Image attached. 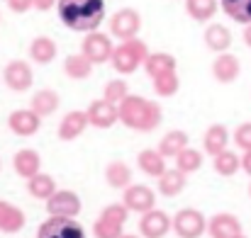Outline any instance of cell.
I'll return each mask as SVG.
<instances>
[{"mask_svg":"<svg viewBox=\"0 0 251 238\" xmlns=\"http://www.w3.org/2000/svg\"><path fill=\"white\" fill-rule=\"evenodd\" d=\"M59 20L74 32H98L105 17V0H59Z\"/></svg>","mask_w":251,"mask_h":238,"instance_id":"6da1fadb","label":"cell"},{"mask_svg":"<svg viewBox=\"0 0 251 238\" xmlns=\"http://www.w3.org/2000/svg\"><path fill=\"white\" fill-rule=\"evenodd\" d=\"M120 122L134 131H154L164 122L161 105L154 100H147L142 95H129L120 105Z\"/></svg>","mask_w":251,"mask_h":238,"instance_id":"7a4b0ae2","label":"cell"},{"mask_svg":"<svg viewBox=\"0 0 251 238\" xmlns=\"http://www.w3.org/2000/svg\"><path fill=\"white\" fill-rule=\"evenodd\" d=\"M149 46L142 42V39H129V42H120L115 46V54H112V68L120 73V76H129L134 73L139 66L147 64L149 59Z\"/></svg>","mask_w":251,"mask_h":238,"instance_id":"3957f363","label":"cell"},{"mask_svg":"<svg viewBox=\"0 0 251 238\" xmlns=\"http://www.w3.org/2000/svg\"><path fill=\"white\" fill-rule=\"evenodd\" d=\"M129 219V209L122 204V202H115V204H107L100 216L95 219L93 224V236L95 238H122V229Z\"/></svg>","mask_w":251,"mask_h":238,"instance_id":"277c9868","label":"cell"},{"mask_svg":"<svg viewBox=\"0 0 251 238\" xmlns=\"http://www.w3.org/2000/svg\"><path fill=\"white\" fill-rule=\"evenodd\" d=\"M37 238H88V234H85V229L76 219L49 216L47 221L39 224Z\"/></svg>","mask_w":251,"mask_h":238,"instance_id":"5b68a950","label":"cell"},{"mask_svg":"<svg viewBox=\"0 0 251 238\" xmlns=\"http://www.w3.org/2000/svg\"><path fill=\"white\" fill-rule=\"evenodd\" d=\"M139 29H142V15H139L134 7H122V10H117V12L110 17V32H112V37H117L120 42L137 39Z\"/></svg>","mask_w":251,"mask_h":238,"instance_id":"8992f818","label":"cell"},{"mask_svg":"<svg viewBox=\"0 0 251 238\" xmlns=\"http://www.w3.org/2000/svg\"><path fill=\"white\" fill-rule=\"evenodd\" d=\"M81 54L93 66L107 64V61H112V54H115L112 39L107 34H102V32H90V34H85L83 44H81Z\"/></svg>","mask_w":251,"mask_h":238,"instance_id":"52a82bcc","label":"cell"},{"mask_svg":"<svg viewBox=\"0 0 251 238\" xmlns=\"http://www.w3.org/2000/svg\"><path fill=\"white\" fill-rule=\"evenodd\" d=\"M173 231L178 238H200L207 234V219L198 209H180L173 216Z\"/></svg>","mask_w":251,"mask_h":238,"instance_id":"ba28073f","label":"cell"},{"mask_svg":"<svg viewBox=\"0 0 251 238\" xmlns=\"http://www.w3.org/2000/svg\"><path fill=\"white\" fill-rule=\"evenodd\" d=\"M83 209L81 197L74 190H59L49 202H47V212L49 216H66V219H76Z\"/></svg>","mask_w":251,"mask_h":238,"instance_id":"9c48e42d","label":"cell"},{"mask_svg":"<svg viewBox=\"0 0 251 238\" xmlns=\"http://www.w3.org/2000/svg\"><path fill=\"white\" fill-rule=\"evenodd\" d=\"M122 204L129 212H139L147 214L151 209H156V192L149 185H132L122 192Z\"/></svg>","mask_w":251,"mask_h":238,"instance_id":"30bf717a","label":"cell"},{"mask_svg":"<svg viewBox=\"0 0 251 238\" xmlns=\"http://www.w3.org/2000/svg\"><path fill=\"white\" fill-rule=\"evenodd\" d=\"M2 78H5V85H7L10 90H15V92H25V90L32 87L34 73H32V66H29L27 61L15 59V61H10V64L5 66Z\"/></svg>","mask_w":251,"mask_h":238,"instance_id":"8fae6325","label":"cell"},{"mask_svg":"<svg viewBox=\"0 0 251 238\" xmlns=\"http://www.w3.org/2000/svg\"><path fill=\"white\" fill-rule=\"evenodd\" d=\"M85 112H88L90 127H95V129H110L112 124L120 122V107L112 105V102H107V100H102V97L100 100H93Z\"/></svg>","mask_w":251,"mask_h":238,"instance_id":"7c38bea8","label":"cell"},{"mask_svg":"<svg viewBox=\"0 0 251 238\" xmlns=\"http://www.w3.org/2000/svg\"><path fill=\"white\" fill-rule=\"evenodd\" d=\"M139 231H142V238H164L168 231H173V219L161 209H151L142 214Z\"/></svg>","mask_w":251,"mask_h":238,"instance_id":"4fadbf2b","label":"cell"},{"mask_svg":"<svg viewBox=\"0 0 251 238\" xmlns=\"http://www.w3.org/2000/svg\"><path fill=\"white\" fill-rule=\"evenodd\" d=\"M7 127L15 136H34L42 127V117L34 109H15L7 117Z\"/></svg>","mask_w":251,"mask_h":238,"instance_id":"5bb4252c","label":"cell"},{"mask_svg":"<svg viewBox=\"0 0 251 238\" xmlns=\"http://www.w3.org/2000/svg\"><path fill=\"white\" fill-rule=\"evenodd\" d=\"M207 234L210 238H239L242 234V221L229 214V212H220L207 221Z\"/></svg>","mask_w":251,"mask_h":238,"instance_id":"9a60e30c","label":"cell"},{"mask_svg":"<svg viewBox=\"0 0 251 238\" xmlns=\"http://www.w3.org/2000/svg\"><path fill=\"white\" fill-rule=\"evenodd\" d=\"M12 168H15V173L22 180L29 182L32 177H37L42 173V158H39V153L34 149H20L15 153V158H12Z\"/></svg>","mask_w":251,"mask_h":238,"instance_id":"2e32d148","label":"cell"},{"mask_svg":"<svg viewBox=\"0 0 251 238\" xmlns=\"http://www.w3.org/2000/svg\"><path fill=\"white\" fill-rule=\"evenodd\" d=\"M239 73H242V64H239V59L234 56V54H217V59L212 61V76L217 83H222V85H227V83H234V80L239 78Z\"/></svg>","mask_w":251,"mask_h":238,"instance_id":"e0dca14e","label":"cell"},{"mask_svg":"<svg viewBox=\"0 0 251 238\" xmlns=\"http://www.w3.org/2000/svg\"><path fill=\"white\" fill-rule=\"evenodd\" d=\"M85 127H90L88 112L71 109L69 114H64V119H61V124H59V139H61V141H76L85 131Z\"/></svg>","mask_w":251,"mask_h":238,"instance_id":"ac0fdd59","label":"cell"},{"mask_svg":"<svg viewBox=\"0 0 251 238\" xmlns=\"http://www.w3.org/2000/svg\"><path fill=\"white\" fill-rule=\"evenodd\" d=\"M25 224H27L25 212L17 204L0 199V231L2 234H17V231L25 229Z\"/></svg>","mask_w":251,"mask_h":238,"instance_id":"d6986e66","label":"cell"},{"mask_svg":"<svg viewBox=\"0 0 251 238\" xmlns=\"http://www.w3.org/2000/svg\"><path fill=\"white\" fill-rule=\"evenodd\" d=\"M227 144H229V129L225 124H212L207 127L205 131V139H202V146H205V153H210L212 158L225 153L227 151Z\"/></svg>","mask_w":251,"mask_h":238,"instance_id":"ffe728a7","label":"cell"},{"mask_svg":"<svg viewBox=\"0 0 251 238\" xmlns=\"http://www.w3.org/2000/svg\"><path fill=\"white\" fill-rule=\"evenodd\" d=\"M132 168L127 165V163H122V160H112V163H107V168H105V180H107V185L110 187H115V190H127V187H132Z\"/></svg>","mask_w":251,"mask_h":238,"instance_id":"44dd1931","label":"cell"},{"mask_svg":"<svg viewBox=\"0 0 251 238\" xmlns=\"http://www.w3.org/2000/svg\"><path fill=\"white\" fill-rule=\"evenodd\" d=\"M137 165H139V170L144 173V175H149V177H161L164 173H166V158L159 153V151H154V149H144L139 156H137Z\"/></svg>","mask_w":251,"mask_h":238,"instance_id":"7402d4cb","label":"cell"},{"mask_svg":"<svg viewBox=\"0 0 251 238\" xmlns=\"http://www.w3.org/2000/svg\"><path fill=\"white\" fill-rule=\"evenodd\" d=\"M205 44L210 51L215 54H227V49L232 46V32L225 27V24H210L205 29Z\"/></svg>","mask_w":251,"mask_h":238,"instance_id":"603a6c76","label":"cell"},{"mask_svg":"<svg viewBox=\"0 0 251 238\" xmlns=\"http://www.w3.org/2000/svg\"><path fill=\"white\" fill-rule=\"evenodd\" d=\"M29 59L34 64H42V66L51 64L56 59V42L51 37H44V34L42 37H34L32 44H29Z\"/></svg>","mask_w":251,"mask_h":238,"instance_id":"cb8c5ba5","label":"cell"},{"mask_svg":"<svg viewBox=\"0 0 251 238\" xmlns=\"http://www.w3.org/2000/svg\"><path fill=\"white\" fill-rule=\"evenodd\" d=\"M188 146H190V139H188V134L176 129V131H168L166 136L159 141V149H156V151H159L164 158H178V156H180V153H183Z\"/></svg>","mask_w":251,"mask_h":238,"instance_id":"d4e9b609","label":"cell"},{"mask_svg":"<svg viewBox=\"0 0 251 238\" xmlns=\"http://www.w3.org/2000/svg\"><path fill=\"white\" fill-rule=\"evenodd\" d=\"M29 109H34L39 117H51V114L59 109V95H56V90H51V87L37 90V92L32 95Z\"/></svg>","mask_w":251,"mask_h":238,"instance_id":"484cf974","label":"cell"},{"mask_svg":"<svg viewBox=\"0 0 251 238\" xmlns=\"http://www.w3.org/2000/svg\"><path fill=\"white\" fill-rule=\"evenodd\" d=\"M27 192L34 197V199H42V202H49L59 190H56V180L47 173H39L37 177H32L27 182Z\"/></svg>","mask_w":251,"mask_h":238,"instance_id":"4316f807","label":"cell"},{"mask_svg":"<svg viewBox=\"0 0 251 238\" xmlns=\"http://www.w3.org/2000/svg\"><path fill=\"white\" fill-rule=\"evenodd\" d=\"M144 71L151 76V80L164 76V73H173L176 71V56H171L166 51H154V54H149V59L144 64Z\"/></svg>","mask_w":251,"mask_h":238,"instance_id":"83f0119b","label":"cell"},{"mask_svg":"<svg viewBox=\"0 0 251 238\" xmlns=\"http://www.w3.org/2000/svg\"><path fill=\"white\" fill-rule=\"evenodd\" d=\"M220 7L229 20H234L244 27L251 24V0H220Z\"/></svg>","mask_w":251,"mask_h":238,"instance_id":"f1b7e54d","label":"cell"},{"mask_svg":"<svg viewBox=\"0 0 251 238\" xmlns=\"http://www.w3.org/2000/svg\"><path fill=\"white\" fill-rule=\"evenodd\" d=\"M64 73L71 80H85L93 73V64L85 59L83 54H71L64 59Z\"/></svg>","mask_w":251,"mask_h":238,"instance_id":"f546056e","label":"cell"},{"mask_svg":"<svg viewBox=\"0 0 251 238\" xmlns=\"http://www.w3.org/2000/svg\"><path fill=\"white\" fill-rule=\"evenodd\" d=\"M183 190H185V175H183L178 168L166 170V173L159 177V192H161L164 197H176V195H180Z\"/></svg>","mask_w":251,"mask_h":238,"instance_id":"4dcf8cb0","label":"cell"},{"mask_svg":"<svg viewBox=\"0 0 251 238\" xmlns=\"http://www.w3.org/2000/svg\"><path fill=\"white\" fill-rule=\"evenodd\" d=\"M220 2L217 0H185V10L195 22H207L217 15Z\"/></svg>","mask_w":251,"mask_h":238,"instance_id":"1f68e13d","label":"cell"},{"mask_svg":"<svg viewBox=\"0 0 251 238\" xmlns=\"http://www.w3.org/2000/svg\"><path fill=\"white\" fill-rule=\"evenodd\" d=\"M212 168H215V173L217 175H222V177H232L234 173H239V168H242V158L234 153V151H225V153H220V156H215L212 158Z\"/></svg>","mask_w":251,"mask_h":238,"instance_id":"d6a6232c","label":"cell"},{"mask_svg":"<svg viewBox=\"0 0 251 238\" xmlns=\"http://www.w3.org/2000/svg\"><path fill=\"white\" fill-rule=\"evenodd\" d=\"M202 153L198 151V149H185L178 158H176V168L183 173V175H190V173H198L200 168H202Z\"/></svg>","mask_w":251,"mask_h":238,"instance_id":"836d02e7","label":"cell"},{"mask_svg":"<svg viewBox=\"0 0 251 238\" xmlns=\"http://www.w3.org/2000/svg\"><path fill=\"white\" fill-rule=\"evenodd\" d=\"M127 97H129V85H127V80H122V78L110 80V83L105 85V90H102V100H107V102H112V105H117V107H120Z\"/></svg>","mask_w":251,"mask_h":238,"instance_id":"e575fe53","label":"cell"},{"mask_svg":"<svg viewBox=\"0 0 251 238\" xmlns=\"http://www.w3.org/2000/svg\"><path fill=\"white\" fill-rule=\"evenodd\" d=\"M180 87V80H178V73H164L159 78H154V92L161 95V97H173Z\"/></svg>","mask_w":251,"mask_h":238,"instance_id":"d590c367","label":"cell"},{"mask_svg":"<svg viewBox=\"0 0 251 238\" xmlns=\"http://www.w3.org/2000/svg\"><path fill=\"white\" fill-rule=\"evenodd\" d=\"M234 144L242 151H251V122H244L234 129Z\"/></svg>","mask_w":251,"mask_h":238,"instance_id":"8d00e7d4","label":"cell"},{"mask_svg":"<svg viewBox=\"0 0 251 238\" xmlns=\"http://www.w3.org/2000/svg\"><path fill=\"white\" fill-rule=\"evenodd\" d=\"M7 5L12 12H27L34 7V0H7Z\"/></svg>","mask_w":251,"mask_h":238,"instance_id":"74e56055","label":"cell"},{"mask_svg":"<svg viewBox=\"0 0 251 238\" xmlns=\"http://www.w3.org/2000/svg\"><path fill=\"white\" fill-rule=\"evenodd\" d=\"M56 5H59V0H34V7L42 10V12H47V10H51Z\"/></svg>","mask_w":251,"mask_h":238,"instance_id":"f35d334b","label":"cell"},{"mask_svg":"<svg viewBox=\"0 0 251 238\" xmlns=\"http://www.w3.org/2000/svg\"><path fill=\"white\" fill-rule=\"evenodd\" d=\"M242 170L251 177V151H244V156H242Z\"/></svg>","mask_w":251,"mask_h":238,"instance_id":"ab89813d","label":"cell"},{"mask_svg":"<svg viewBox=\"0 0 251 238\" xmlns=\"http://www.w3.org/2000/svg\"><path fill=\"white\" fill-rule=\"evenodd\" d=\"M244 44L251 49V24H247V27H244Z\"/></svg>","mask_w":251,"mask_h":238,"instance_id":"60d3db41","label":"cell"},{"mask_svg":"<svg viewBox=\"0 0 251 238\" xmlns=\"http://www.w3.org/2000/svg\"><path fill=\"white\" fill-rule=\"evenodd\" d=\"M122 238H139V236H132V234H125Z\"/></svg>","mask_w":251,"mask_h":238,"instance_id":"b9f144b4","label":"cell"},{"mask_svg":"<svg viewBox=\"0 0 251 238\" xmlns=\"http://www.w3.org/2000/svg\"><path fill=\"white\" fill-rule=\"evenodd\" d=\"M249 197H251V185H249Z\"/></svg>","mask_w":251,"mask_h":238,"instance_id":"7bdbcfd3","label":"cell"},{"mask_svg":"<svg viewBox=\"0 0 251 238\" xmlns=\"http://www.w3.org/2000/svg\"><path fill=\"white\" fill-rule=\"evenodd\" d=\"M239 238H247V236H239Z\"/></svg>","mask_w":251,"mask_h":238,"instance_id":"ee69618b","label":"cell"}]
</instances>
